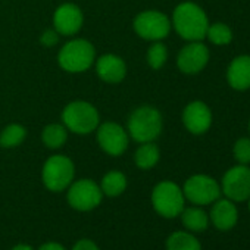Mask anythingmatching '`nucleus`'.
Listing matches in <instances>:
<instances>
[{"mask_svg":"<svg viewBox=\"0 0 250 250\" xmlns=\"http://www.w3.org/2000/svg\"><path fill=\"white\" fill-rule=\"evenodd\" d=\"M172 24L175 31L188 42H202L206 39L209 20L205 11L191 2L178 5L172 15Z\"/></svg>","mask_w":250,"mask_h":250,"instance_id":"nucleus-1","label":"nucleus"},{"mask_svg":"<svg viewBox=\"0 0 250 250\" xmlns=\"http://www.w3.org/2000/svg\"><path fill=\"white\" fill-rule=\"evenodd\" d=\"M128 131L139 143H149L158 139L162 131V115L152 106L136 109L128 119Z\"/></svg>","mask_w":250,"mask_h":250,"instance_id":"nucleus-2","label":"nucleus"},{"mask_svg":"<svg viewBox=\"0 0 250 250\" xmlns=\"http://www.w3.org/2000/svg\"><path fill=\"white\" fill-rule=\"evenodd\" d=\"M65 127L75 134H88L99 125V113L96 107L87 102H72L62 113Z\"/></svg>","mask_w":250,"mask_h":250,"instance_id":"nucleus-3","label":"nucleus"},{"mask_svg":"<svg viewBox=\"0 0 250 250\" xmlns=\"http://www.w3.org/2000/svg\"><path fill=\"white\" fill-rule=\"evenodd\" d=\"M184 193L172 181L159 183L152 191V205L164 218H175L184 209Z\"/></svg>","mask_w":250,"mask_h":250,"instance_id":"nucleus-4","label":"nucleus"},{"mask_svg":"<svg viewBox=\"0 0 250 250\" xmlns=\"http://www.w3.org/2000/svg\"><path fill=\"white\" fill-rule=\"evenodd\" d=\"M58 61L68 72H83L93 65L94 47L87 40H72L61 49Z\"/></svg>","mask_w":250,"mask_h":250,"instance_id":"nucleus-5","label":"nucleus"},{"mask_svg":"<svg viewBox=\"0 0 250 250\" xmlns=\"http://www.w3.org/2000/svg\"><path fill=\"white\" fill-rule=\"evenodd\" d=\"M74 175L75 168L72 161L62 155L49 158L43 167V183L50 191H62L68 188Z\"/></svg>","mask_w":250,"mask_h":250,"instance_id":"nucleus-6","label":"nucleus"},{"mask_svg":"<svg viewBox=\"0 0 250 250\" xmlns=\"http://www.w3.org/2000/svg\"><path fill=\"white\" fill-rule=\"evenodd\" d=\"M183 193L184 197L191 203L203 206V205H210L219 199L221 187L215 178L205 174H197L186 181Z\"/></svg>","mask_w":250,"mask_h":250,"instance_id":"nucleus-7","label":"nucleus"},{"mask_svg":"<svg viewBox=\"0 0 250 250\" xmlns=\"http://www.w3.org/2000/svg\"><path fill=\"white\" fill-rule=\"evenodd\" d=\"M68 203L80 212H88L97 208L102 202V188L91 180H80L69 186Z\"/></svg>","mask_w":250,"mask_h":250,"instance_id":"nucleus-8","label":"nucleus"},{"mask_svg":"<svg viewBox=\"0 0 250 250\" xmlns=\"http://www.w3.org/2000/svg\"><path fill=\"white\" fill-rule=\"evenodd\" d=\"M221 191L232 202H244L250 197V168L237 165L229 168L222 177Z\"/></svg>","mask_w":250,"mask_h":250,"instance_id":"nucleus-9","label":"nucleus"},{"mask_svg":"<svg viewBox=\"0 0 250 250\" xmlns=\"http://www.w3.org/2000/svg\"><path fill=\"white\" fill-rule=\"evenodd\" d=\"M136 33L146 40H162L171 31V22L167 15L158 11H146L134 20Z\"/></svg>","mask_w":250,"mask_h":250,"instance_id":"nucleus-10","label":"nucleus"},{"mask_svg":"<svg viewBox=\"0 0 250 250\" xmlns=\"http://www.w3.org/2000/svg\"><path fill=\"white\" fill-rule=\"evenodd\" d=\"M209 62V50L202 42H190L184 46L177 58V65L181 72L193 75L200 72Z\"/></svg>","mask_w":250,"mask_h":250,"instance_id":"nucleus-11","label":"nucleus"},{"mask_svg":"<svg viewBox=\"0 0 250 250\" xmlns=\"http://www.w3.org/2000/svg\"><path fill=\"white\" fill-rule=\"evenodd\" d=\"M97 140L100 147L112 156L122 155L128 147V134L115 122H106L102 125L97 131Z\"/></svg>","mask_w":250,"mask_h":250,"instance_id":"nucleus-12","label":"nucleus"},{"mask_svg":"<svg viewBox=\"0 0 250 250\" xmlns=\"http://www.w3.org/2000/svg\"><path fill=\"white\" fill-rule=\"evenodd\" d=\"M183 122L191 134H205L212 125V112L206 103L191 102L183 112Z\"/></svg>","mask_w":250,"mask_h":250,"instance_id":"nucleus-13","label":"nucleus"},{"mask_svg":"<svg viewBox=\"0 0 250 250\" xmlns=\"http://www.w3.org/2000/svg\"><path fill=\"white\" fill-rule=\"evenodd\" d=\"M53 22L58 33L63 36H72L78 33L83 25V14L78 6L72 3H65L56 9Z\"/></svg>","mask_w":250,"mask_h":250,"instance_id":"nucleus-14","label":"nucleus"},{"mask_svg":"<svg viewBox=\"0 0 250 250\" xmlns=\"http://www.w3.org/2000/svg\"><path fill=\"white\" fill-rule=\"evenodd\" d=\"M209 219L219 231L231 229L238 219V212L232 200L229 199H218L210 209Z\"/></svg>","mask_w":250,"mask_h":250,"instance_id":"nucleus-15","label":"nucleus"},{"mask_svg":"<svg viewBox=\"0 0 250 250\" xmlns=\"http://www.w3.org/2000/svg\"><path fill=\"white\" fill-rule=\"evenodd\" d=\"M227 81L231 88L243 91L250 88V56H237L227 69Z\"/></svg>","mask_w":250,"mask_h":250,"instance_id":"nucleus-16","label":"nucleus"},{"mask_svg":"<svg viewBox=\"0 0 250 250\" xmlns=\"http://www.w3.org/2000/svg\"><path fill=\"white\" fill-rule=\"evenodd\" d=\"M97 75L106 83H119L127 74V66L124 61L115 55H104L97 61Z\"/></svg>","mask_w":250,"mask_h":250,"instance_id":"nucleus-17","label":"nucleus"},{"mask_svg":"<svg viewBox=\"0 0 250 250\" xmlns=\"http://www.w3.org/2000/svg\"><path fill=\"white\" fill-rule=\"evenodd\" d=\"M181 221H183V225L188 231H194V232H202L209 225V216L200 208H187V209H183V212H181Z\"/></svg>","mask_w":250,"mask_h":250,"instance_id":"nucleus-18","label":"nucleus"},{"mask_svg":"<svg viewBox=\"0 0 250 250\" xmlns=\"http://www.w3.org/2000/svg\"><path fill=\"white\" fill-rule=\"evenodd\" d=\"M100 188L103 194L109 197H116L127 188V177L119 171H110L103 177Z\"/></svg>","mask_w":250,"mask_h":250,"instance_id":"nucleus-19","label":"nucleus"},{"mask_svg":"<svg viewBox=\"0 0 250 250\" xmlns=\"http://www.w3.org/2000/svg\"><path fill=\"white\" fill-rule=\"evenodd\" d=\"M167 250H202V246L193 234L175 231L167 240Z\"/></svg>","mask_w":250,"mask_h":250,"instance_id":"nucleus-20","label":"nucleus"},{"mask_svg":"<svg viewBox=\"0 0 250 250\" xmlns=\"http://www.w3.org/2000/svg\"><path fill=\"white\" fill-rule=\"evenodd\" d=\"M159 149L155 143L149 142V143H143L139 150L136 152V165L140 168V169H150L153 168L158 161H159Z\"/></svg>","mask_w":250,"mask_h":250,"instance_id":"nucleus-21","label":"nucleus"},{"mask_svg":"<svg viewBox=\"0 0 250 250\" xmlns=\"http://www.w3.org/2000/svg\"><path fill=\"white\" fill-rule=\"evenodd\" d=\"M68 139L66 127L61 124H52L43 130V143L50 149H59Z\"/></svg>","mask_w":250,"mask_h":250,"instance_id":"nucleus-22","label":"nucleus"},{"mask_svg":"<svg viewBox=\"0 0 250 250\" xmlns=\"http://www.w3.org/2000/svg\"><path fill=\"white\" fill-rule=\"evenodd\" d=\"M206 37H208V40L212 44L225 46V44L231 43V40H232V31L224 22H216V24H212V25L209 24Z\"/></svg>","mask_w":250,"mask_h":250,"instance_id":"nucleus-23","label":"nucleus"},{"mask_svg":"<svg viewBox=\"0 0 250 250\" xmlns=\"http://www.w3.org/2000/svg\"><path fill=\"white\" fill-rule=\"evenodd\" d=\"M25 136L27 131L24 127H21L18 124H12L9 127H6L2 136H0V145L3 147H15L22 143Z\"/></svg>","mask_w":250,"mask_h":250,"instance_id":"nucleus-24","label":"nucleus"},{"mask_svg":"<svg viewBox=\"0 0 250 250\" xmlns=\"http://www.w3.org/2000/svg\"><path fill=\"white\" fill-rule=\"evenodd\" d=\"M168 58V50L165 47V44L162 43H155L150 46L149 52H147V62L153 69H159L165 65Z\"/></svg>","mask_w":250,"mask_h":250,"instance_id":"nucleus-25","label":"nucleus"},{"mask_svg":"<svg viewBox=\"0 0 250 250\" xmlns=\"http://www.w3.org/2000/svg\"><path fill=\"white\" fill-rule=\"evenodd\" d=\"M232 153L238 164H241V165L250 164V139H247V137L238 139L232 147Z\"/></svg>","mask_w":250,"mask_h":250,"instance_id":"nucleus-26","label":"nucleus"},{"mask_svg":"<svg viewBox=\"0 0 250 250\" xmlns=\"http://www.w3.org/2000/svg\"><path fill=\"white\" fill-rule=\"evenodd\" d=\"M72 250H100V249H99V246H97L93 240L81 238V240H78V241L74 244Z\"/></svg>","mask_w":250,"mask_h":250,"instance_id":"nucleus-27","label":"nucleus"},{"mask_svg":"<svg viewBox=\"0 0 250 250\" xmlns=\"http://www.w3.org/2000/svg\"><path fill=\"white\" fill-rule=\"evenodd\" d=\"M42 43L44 44V46H55L56 43H58V40H59V37H58V33H55V31H46L43 36H42Z\"/></svg>","mask_w":250,"mask_h":250,"instance_id":"nucleus-28","label":"nucleus"},{"mask_svg":"<svg viewBox=\"0 0 250 250\" xmlns=\"http://www.w3.org/2000/svg\"><path fill=\"white\" fill-rule=\"evenodd\" d=\"M39 250H66V249L56 241H47V243L42 244Z\"/></svg>","mask_w":250,"mask_h":250,"instance_id":"nucleus-29","label":"nucleus"},{"mask_svg":"<svg viewBox=\"0 0 250 250\" xmlns=\"http://www.w3.org/2000/svg\"><path fill=\"white\" fill-rule=\"evenodd\" d=\"M12 250H34L30 244H25V243H21V244H17Z\"/></svg>","mask_w":250,"mask_h":250,"instance_id":"nucleus-30","label":"nucleus"},{"mask_svg":"<svg viewBox=\"0 0 250 250\" xmlns=\"http://www.w3.org/2000/svg\"><path fill=\"white\" fill-rule=\"evenodd\" d=\"M247 200H249V210H250V197H249Z\"/></svg>","mask_w":250,"mask_h":250,"instance_id":"nucleus-31","label":"nucleus"},{"mask_svg":"<svg viewBox=\"0 0 250 250\" xmlns=\"http://www.w3.org/2000/svg\"><path fill=\"white\" fill-rule=\"evenodd\" d=\"M249 131H250V121H249Z\"/></svg>","mask_w":250,"mask_h":250,"instance_id":"nucleus-32","label":"nucleus"}]
</instances>
